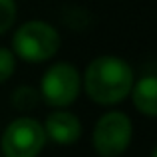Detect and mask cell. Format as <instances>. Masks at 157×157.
Returning <instances> with one entry per match:
<instances>
[{
	"label": "cell",
	"instance_id": "1",
	"mask_svg": "<svg viewBox=\"0 0 157 157\" xmlns=\"http://www.w3.org/2000/svg\"><path fill=\"white\" fill-rule=\"evenodd\" d=\"M133 82L135 72L125 58L101 54L86 66L82 74V92L94 104L113 107L129 98Z\"/></svg>",
	"mask_w": 157,
	"mask_h": 157
},
{
	"label": "cell",
	"instance_id": "2",
	"mask_svg": "<svg viewBox=\"0 0 157 157\" xmlns=\"http://www.w3.org/2000/svg\"><path fill=\"white\" fill-rule=\"evenodd\" d=\"M62 36L54 24L46 20H28L20 24L12 34L14 56L26 64H44L58 56Z\"/></svg>",
	"mask_w": 157,
	"mask_h": 157
},
{
	"label": "cell",
	"instance_id": "3",
	"mask_svg": "<svg viewBox=\"0 0 157 157\" xmlns=\"http://www.w3.org/2000/svg\"><path fill=\"white\" fill-rule=\"evenodd\" d=\"M40 100L54 109L70 107L82 94V72L70 62H54L38 86Z\"/></svg>",
	"mask_w": 157,
	"mask_h": 157
},
{
	"label": "cell",
	"instance_id": "4",
	"mask_svg": "<svg viewBox=\"0 0 157 157\" xmlns=\"http://www.w3.org/2000/svg\"><path fill=\"white\" fill-rule=\"evenodd\" d=\"M133 139V121L125 111L107 109L92 129V147L100 157H121Z\"/></svg>",
	"mask_w": 157,
	"mask_h": 157
},
{
	"label": "cell",
	"instance_id": "5",
	"mask_svg": "<svg viewBox=\"0 0 157 157\" xmlns=\"http://www.w3.org/2000/svg\"><path fill=\"white\" fill-rule=\"evenodd\" d=\"M48 139L42 121L32 115H18L4 127L0 135L2 157H38L46 147Z\"/></svg>",
	"mask_w": 157,
	"mask_h": 157
},
{
	"label": "cell",
	"instance_id": "6",
	"mask_svg": "<svg viewBox=\"0 0 157 157\" xmlns=\"http://www.w3.org/2000/svg\"><path fill=\"white\" fill-rule=\"evenodd\" d=\"M46 139L56 145L68 147L74 143L80 141L82 133H84V125H82V119L78 117L74 111H70L68 107H62V109H52L46 115L42 123Z\"/></svg>",
	"mask_w": 157,
	"mask_h": 157
},
{
	"label": "cell",
	"instance_id": "7",
	"mask_svg": "<svg viewBox=\"0 0 157 157\" xmlns=\"http://www.w3.org/2000/svg\"><path fill=\"white\" fill-rule=\"evenodd\" d=\"M133 107L145 117H157V76L147 74L133 82L129 92Z\"/></svg>",
	"mask_w": 157,
	"mask_h": 157
},
{
	"label": "cell",
	"instance_id": "8",
	"mask_svg": "<svg viewBox=\"0 0 157 157\" xmlns=\"http://www.w3.org/2000/svg\"><path fill=\"white\" fill-rule=\"evenodd\" d=\"M10 101H12V105H14L16 109L22 111V113L26 115L28 111L36 109L42 100H40L38 88H32V86H18V88L12 92Z\"/></svg>",
	"mask_w": 157,
	"mask_h": 157
},
{
	"label": "cell",
	"instance_id": "9",
	"mask_svg": "<svg viewBox=\"0 0 157 157\" xmlns=\"http://www.w3.org/2000/svg\"><path fill=\"white\" fill-rule=\"evenodd\" d=\"M16 16H18L16 0H0V36L14 28Z\"/></svg>",
	"mask_w": 157,
	"mask_h": 157
},
{
	"label": "cell",
	"instance_id": "10",
	"mask_svg": "<svg viewBox=\"0 0 157 157\" xmlns=\"http://www.w3.org/2000/svg\"><path fill=\"white\" fill-rule=\"evenodd\" d=\"M18 58L10 48H0V84H6L16 72Z\"/></svg>",
	"mask_w": 157,
	"mask_h": 157
},
{
	"label": "cell",
	"instance_id": "11",
	"mask_svg": "<svg viewBox=\"0 0 157 157\" xmlns=\"http://www.w3.org/2000/svg\"><path fill=\"white\" fill-rule=\"evenodd\" d=\"M149 157H157V145L153 147V151H151V155H149Z\"/></svg>",
	"mask_w": 157,
	"mask_h": 157
},
{
	"label": "cell",
	"instance_id": "12",
	"mask_svg": "<svg viewBox=\"0 0 157 157\" xmlns=\"http://www.w3.org/2000/svg\"><path fill=\"white\" fill-rule=\"evenodd\" d=\"M0 157H2V155H0Z\"/></svg>",
	"mask_w": 157,
	"mask_h": 157
}]
</instances>
